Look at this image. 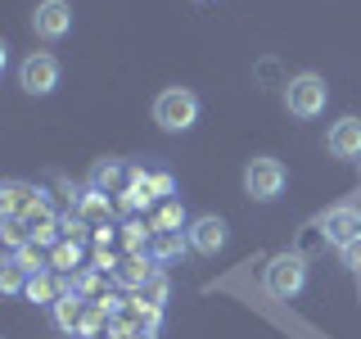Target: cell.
Masks as SVG:
<instances>
[{
	"label": "cell",
	"mask_w": 361,
	"mask_h": 339,
	"mask_svg": "<svg viewBox=\"0 0 361 339\" xmlns=\"http://www.w3.org/2000/svg\"><path fill=\"white\" fill-rule=\"evenodd\" d=\"M262 290L271 294V299H280V303L298 299V294L307 290V258L289 254V249H285V254H276L262 267Z\"/></svg>",
	"instance_id": "obj_1"
},
{
	"label": "cell",
	"mask_w": 361,
	"mask_h": 339,
	"mask_svg": "<svg viewBox=\"0 0 361 339\" xmlns=\"http://www.w3.org/2000/svg\"><path fill=\"white\" fill-rule=\"evenodd\" d=\"M154 122L163 131H190L199 122V95L195 90H185V86H167V90H158V100H154Z\"/></svg>",
	"instance_id": "obj_2"
},
{
	"label": "cell",
	"mask_w": 361,
	"mask_h": 339,
	"mask_svg": "<svg viewBox=\"0 0 361 339\" xmlns=\"http://www.w3.org/2000/svg\"><path fill=\"white\" fill-rule=\"evenodd\" d=\"M330 105V86L321 73H293L285 82V109L293 118H321Z\"/></svg>",
	"instance_id": "obj_3"
},
{
	"label": "cell",
	"mask_w": 361,
	"mask_h": 339,
	"mask_svg": "<svg viewBox=\"0 0 361 339\" xmlns=\"http://www.w3.org/2000/svg\"><path fill=\"white\" fill-rule=\"evenodd\" d=\"M285 163L280 158H271V154H257V158H248V167H244V195L248 199H257V203H276L280 195H285Z\"/></svg>",
	"instance_id": "obj_4"
},
{
	"label": "cell",
	"mask_w": 361,
	"mask_h": 339,
	"mask_svg": "<svg viewBox=\"0 0 361 339\" xmlns=\"http://www.w3.org/2000/svg\"><path fill=\"white\" fill-rule=\"evenodd\" d=\"M226 240H231V226H226V218H217V213H199V218H190V226H185V249H195L203 258L221 254Z\"/></svg>",
	"instance_id": "obj_5"
},
{
	"label": "cell",
	"mask_w": 361,
	"mask_h": 339,
	"mask_svg": "<svg viewBox=\"0 0 361 339\" xmlns=\"http://www.w3.org/2000/svg\"><path fill=\"white\" fill-rule=\"evenodd\" d=\"M18 86L27 90V95H50L54 86H59V59L45 50H32L27 59L18 64Z\"/></svg>",
	"instance_id": "obj_6"
},
{
	"label": "cell",
	"mask_w": 361,
	"mask_h": 339,
	"mask_svg": "<svg viewBox=\"0 0 361 339\" xmlns=\"http://www.w3.org/2000/svg\"><path fill=\"white\" fill-rule=\"evenodd\" d=\"M32 32H37L41 41H63L68 32H73V5H68V0H41V5L32 9Z\"/></svg>",
	"instance_id": "obj_7"
},
{
	"label": "cell",
	"mask_w": 361,
	"mask_h": 339,
	"mask_svg": "<svg viewBox=\"0 0 361 339\" xmlns=\"http://www.w3.org/2000/svg\"><path fill=\"white\" fill-rule=\"evenodd\" d=\"M321 235H325V240H330L334 249L353 244L357 235H361V213H357V203H334V208H325V218H321Z\"/></svg>",
	"instance_id": "obj_8"
},
{
	"label": "cell",
	"mask_w": 361,
	"mask_h": 339,
	"mask_svg": "<svg viewBox=\"0 0 361 339\" xmlns=\"http://www.w3.org/2000/svg\"><path fill=\"white\" fill-rule=\"evenodd\" d=\"M73 213L99 235V240H109V235H113V231H109V222H113V203H109V195H99V190H90V186H86L82 195H77Z\"/></svg>",
	"instance_id": "obj_9"
},
{
	"label": "cell",
	"mask_w": 361,
	"mask_h": 339,
	"mask_svg": "<svg viewBox=\"0 0 361 339\" xmlns=\"http://www.w3.org/2000/svg\"><path fill=\"white\" fill-rule=\"evenodd\" d=\"M325 150H330L334 158H343V163H353V158H361V118H338L330 131H325Z\"/></svg>",
	"instance_id": "obj_10"
},
{
	"label": "cell",
	"mask_w": 361,
	"mask_h": 339,
	"mask_svg": "<svg viewBox=\"0 0 361 339\" xmlns=\"http://www.w3.org/2000/svg\"><path fill=\"white\" fill-rule=\"evenodd\" d=\"M86 312H90V299H82L77 290H63L59 303H54V326H59L63 335H86Z\"/></svg>",
	"instance_id": "obj_11"
},
{
	"label": "cell",
	"mask_w": 361,
	"mask_h": 339,
	"mask_svg": "<svg viewBox=\"0 0 361 339\" xmlns=\"http://www.w3.org/2000/svg\"><path fill=\"white\" fill-rule=\"evenodd\" d=\"M135 181V172L122 158H99L95 167H90V190H99V195H122Z\"/></svg>",
	"instance_id": "obj_12"
},
{
	"label": "cell",
	"mask_w": 361,
	"mask_h": 339,
	"mask_svg": "<svg viewBox=\"0 0 361 339\" xmlns=\"http://www.w3.org/2000/svg\"><path fill=\"white\" fill-rule=\"evenodd\" d=\"M41 199L45 195L37 186H27V181H5V186H0V218H27Z\"/></svg>",
	"instance_id": "obj_13"
},
{
	"label": "cell",
	"mask_w": 361,
	"mask_h": 339,
	"mask_svg": "<svg viewBox=\"0 0 361 339\" xmlns=\"http://www.w3.org/2000/svg\"><path fill=\"white\" fill-rule=\"evenodd\" d=\"M154 263H149V254H127V258H118V267H113V280H118L122 290H145V280L154 276Z\"/></svg>",
	"instance_id": "obj_14"
},
{
	"label": "cell",
	"mask_w": 361,
	"mask_h": 339,
	"mask_svg": "<svg viewBox=\"0 0 361 339\" xmlns=\"http://www.w3.org/2000/svg\"><path fill=\"white\" fill-rule=\"evenodd\" d=\"M59 294H63V285L54 280V271L45 267V271H37V276L27 280V290H23V299H27V303H45V308H54V303H59Z\"/></svg>",
	"instance_id": "obj_15"
},
{
	"label": "cell",
	"mask_w": 361,
	"mask_h": 339,
	"mask_svg": "<svg viewBox=\"0 0 361 339\" xmlns=\"http://www.w3.org/2000/svg\"><path fill=\"white\" fill-rule=\"evenodd\" d=\"M50 271H82V240H59L50 249Z\"/></svg>",
	"instance_id": "obj_16"
},
{
	"label": "cell",
	"mask_w": 361,
	"mask_h": 339,
	"mask_svg": "<svg viewBox=\"0 0 361 339\" xmlns=\"http://www.w3.org/2000/svg\"><path fill=\"white\" fill-rule=\"evenodd\" d=\"M27 280H32V271L23 267L14 254L0 263V290H5V294H23V290H27Z\"/></svg>",
	"instance_id": "obj_17"
},
{
	"label": "cell",
	"mask_w": 361,
	"mask_h": 339,
	"mask_svg": "<svg viewBox=\"0 0 361 339\" xmlns=\"http://www.w3.org/2000/svg\"><path fill=\"white\" fill-rule=\"evenodd\" d=\"M135 299H140L149 312H163V303H167V271H154V276L145 280V290L135 294Z\"/></svg>",
	"instance_id": "obj_18"
},
{
	"label": "cell",
	"mask_w": 361,
	"mask_h": 339,
	"mask_svg": "<svg viewBox=\"0 0 361 339\" xmlns=\"http://www.w3.org/2000/svg\"><path fill=\"white\" fill-rule=\"evenodd\" d=\"M338 254H343V267H353V271H361V235H357L353 244H343V249H338Z\"/></svg>",
	"instance_id": "obj_19"
},
{
	"label": "cell",
	"mask_w": 361,
	"mask_h": 339,
	"mask_svg": "<svg viewBox=\"0 0 361 339\" xmlns=\"http://www.w3.org/2000/svg\"><path fill=\"white\" fill-rule=\"evenodd\" d=\"M149 186H154V195H172V177H167V172H154Z\"/></svg>",
	"instance_id": "obj_20"
},
{
	"label": "cell",
	"mask_w": 361,
	"mask_h": 339,
	"mask_svg": "<svg viewBox=\"0 0 361 339\" xmlns=\"http://www.w3.org/2000/svg\"><path fill=\"white\" fill-rule=\"evenodd\" d=\"M82 339H122L118 331H113V326H99V331H86Z\"/></svg>",
	"instance_id": "obj_21"
},
{
	"label": "cell",
	"mask_w": 361,
	"mask_h": 339,
	"mask_svg": "<svg viewBox=\"0 0 361 339\" xmlns=\"http://www.w3.org/2000/svg\"><path fill=\"white\" fill-rule=\"evenodd\" d=\"M122 339H149V335H122Z\"/></svg>",
	"instance_id": "obj_22"
},
{
	"label": "cell",
	"mask_w": 361,
	"mask_h": 339,
	"mask_svg": "<svg viewBox=\"0 0 361 339\" xmlns=\"http://www.w3.org/2000/svg\"><path fill=\"white\" fill-rule=\"evenodd\" d=\"M357 163H361V158H357Z\"/></svg>",
	"instance_id": "obj_23"
}]
</instances>
